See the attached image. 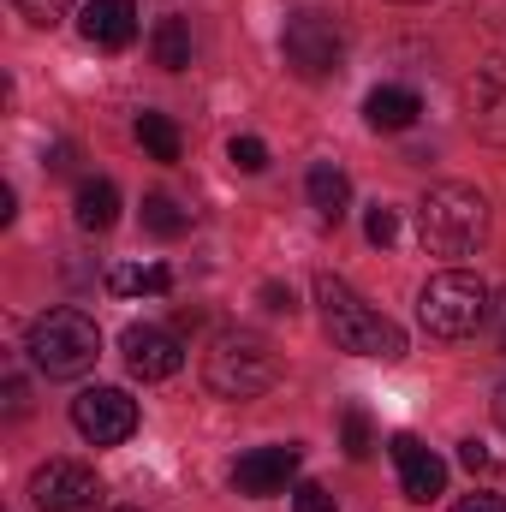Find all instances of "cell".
<instances>
[{
	"instance_id": "1",
	"label": "cell",
	"mask_w": 506,
	"mask_h": 512,
	"mask_svg": "<svg viewBox=\"0 0 506 512\" xmlns=\"http://www.w3.org/2000/svg\"><path fill=\"white\" fill-rule=\"evenodd\" d=\"M316 304H322V322H328V334H334L340 352L381 358V364H399L405 358V328L393 316H381L376 304H364L340 274H316Z\"/></svg>"
},
{
	"instance_id": "2",
	"label": "cell",
	"mask_w": 506,
	"mask_h": 512,
	"mask_svg": "<svg viewBox=\"0 0 506 512\" xmlns=\"http://www.w3.org/2000/svg\"><path fill=\"white\" fill-rule=\"evenodd\" d=\"M203 382H209V393L245 405V399H262L268 387L280 382V358L251 328H221L209 340V352H203Z\"/></svg>"
},
{
	"instance_id": "3",
	"label": "cell",
	"mask_w": 506,
	"mask_h": 512,
	"mask_svg": "<svg viewBox=\"0 0 506 512\" xmlns=\"http://www.w3.org/2000/svg\"><path fill=\"white\" fill-rule=\"evenodd\" d=\"M24 352H30V364H36L48 382H72V376H84V370L102 358V328H96L84 310L60 304V310H48V316L30 322Z\"/></svg>"
},
{
	"instance_id": "4",
	"label": "cell",
	"mask_w": 506,
	"mask_h": 512,
	"mask_svg": "<svg viewBox=\"0 0 506 512\" xmlns=\"http://www.w3.org/2000/svg\"><path fill=\"white\" fill-rule=\"evenodd\" d=\"M417 233L435 256H465L483 245L489 233V203L477 185H429L423 203H417Z\"/></svg>"
},
{
	"instance_id": "5",
	"label": "cell",
	"mask_w": 506,
	"mask_h": 512,
	"mask_svg": "<svg viewBox=\"0 0 506 512\" xmlns=\"http://www.w3.org/2000/svg\"><path fill=\"white\" fill-rule=\"evenodd\" d=\"M417 322L435 340H471L489 322V286L465 268H447L417 292Z\"/></svg>"
},
{
	"instance_id": "6",
	"label": "cell",
	"mask_w": 506,
	"mask_h": 512,
	"mask_svg": "<svg viewBox=\"0 0 506 512\" xmlns=\"http://www.w3.org/2000/svg\"><path fill=\"white\" fill-rule=\"evenodd\" d=\"M280 54H286V66L298 72V78H328V72H340V60H346V36H340V24L328 18V12H292L286 18V30H280Z\"/></svg>"
},
{
	"instance_id": "7",
	"label": "cell",
	"mask_w": 506,
	"mask_h": 512,
	"mask_svg": "<svg viewBox=\"0 0 506 512\" xmlns=\"http://www.w3.org/2000/svg\"><path fill=\"white\" fill-rule=\"evenodd\" d=\"M30 501H36V512H102L108 489H102V477L90 465L48 459V465L30 471Z\"/></svg>"
},
{
	"instance_id": "8",
	"label": "cell",
	"mask_w": 506,
	"mask_h": 512,
	"mask_svg": "<svg viewBox=\"0 0 506 512\" xmlns=\"http://www.w3.org/2000/svg\"><path fill=\"white\" fill-rule=\"evenodd\" d=\"M72 423H78V435L90 447H120L137 429V399L126 387H84L72 399Z\"/></svg>"
},
{
	"instance_id": "9",
	"label": "cell",
	"mask_w": 506,
	"mask_h": 512,
	"mask_svg": "<svg viewBox=\"0 0 506 512\" xmlns=\"http://www.w3.org/2000/svg\"><path fill=\"white\" fill-rule=\"evenodd\" d=\"M120 358H126V370L137 382H167V376L185 370L179 334L173 328H155V322H131L126 334H120Z\"/></svg>"
},
{
	"instance_id": "10",
	"label": "cell",
	"mask_w": 506,
	"mask_h": 512,
	"mask_svg": "<svg viewBox=\"0 0 506 512\" xmlns=\"http://www.w3.org/2000/svg\"><path fill=\"white\" fill-rule=\"evenodd\" d=\"M459 102H465V120L477 137H489V143H506V60H483L471 78H465V90H459Z\"/></svg>"
},
{
	"instance_id": "11",
	"label": "cell",
	"mask_w": 506,
	"mask_h": 512,
	"mask_svg": "<svg viewBox=\"0 0 506 512\" xmlns=\"http://www.w3.org/2000/svg\"><path fill=\"white\" fill-rule=\"evenodd\" d=\"M298 465H304V453H298L292 441H280V447H256V453H245V459L233 465V489L251 495V501H268V495H280V489L298 477Z\"/></svg>"
},
{
	"instance_id": "12",
	"label": "cell",
	"mask_w": 506,
	"mask_h": 512,
	"mask_svg": "<svg viewBox=\"0 0 506 512\" xmlns=\"http://www.w3.org/2000/svg\"><path fill=\"white\" fill-rule=\"evenodd\" d=\"M387 453H393V465H399V489H405V501H435V495H447V465H441L417 435H393Z\"/></svg>"
},
{
	"instance_id": "13",
	"label": "cell",
	"mask_w": 506,
	"mask_h": 512,
	"mask_svg": "<svg viewBox=\"0 0 506 512\" xmlns=\"http://www.w3.org/2000/svg\"><path fill=\"white\" fill-rule=\"evenodd\" d=\"M78 30H84L90 48H131V36H137V6H131V0H84Z\"/></svg>"
},
{
	"instance_id": "14",
	"label": "cell",
	"mask_w": 506,
	"mask_h": 512,
	"mask_svg": "<svg viewBox=\"0 0 506 512\" xmlns=\"http://www.w3.org/2000/svg\"><path fill=\"white\" fill-rule=\"evenodd\" d=\"M417 114H423V102L405 84H381V90H370V102H364V126L370 131H405V126H417Z\"/></svg>"
},
{
	"instance_id": "15",
	"label": "cell",
	"mask_w": 506,
	"mask_h": 512,
	"mask_svg": "<svg viewBox=\"0 0 506 512\" xmlns=\"http://www.w3.org/2000/svg\"><path fill=\"white\" fill-rule=\"evenodd\" d=\"M72 215H78L84 233H108L120 221V185L114 179H84L78 197H72Z\"/></svg>"
},
{
	"instance_id": "16",
	"label": "cell",
	"mask_w": 506,
	"mask_h": 512,
	"mask_svg": "<svg viewBox=\"0 0 506 512\" xmlns=\"http://www.w3.org/2000/svg\"><path fill=\"white\" fill-rule=\"evenodd\" d=\"M304 191H310V209H316L322 221H340V215H346V203H352V179H346L334 161H316V167H310V179H304Z\"/></svg>"
},
{
	"instance_id": "17",
	"label": "cell",
	"mask_w": 506,
	"mask_h": 512,
	"mask_svg": "<svg viewBox=\"0 0 506 512\" xmlns=\"http://www.w3.org/2000/svg\"><path fill=\"white\" fill-rule=\"evenodd\" d=\"M137 143H143V155H149V161H179V149H185L179 126H173L167 114H155V108H143V114H137Z\"/></svg>"
},
{
	"instance_id": "18",
	"label": "cell",
	"mask_w": 506,
	"mask_h": 512,
	"mask_svg": "<svg viewBox=\"0 0 506 512\" xmlns=\"http://www.w3.org/2000/svg\"><path fill=\"white\" fill-rule=\"evenodd\" d=\"M155 66L161 72H185L191 66V24L185 18H161L155 24Z\"/></svg>"
},
{
	"instance_id": "19",
	"label": "cell",
	"mask_w": 506,
	"mask_h": 512,
	"mask_svg": "<svg viewBox=\"0 0 506 512\" xmlns=\"http://www.w3.org/2000/svg\"><path fill=\"white\" fill-rule=\"evenodd\" d=\"M143 227H149L155 239H179V233L191 227V215H185L173 197H143Z\"/></svg>"
},
{
	"instance_id": "20",
	"label": "cell",
	"mask_w": 506,
	"mask_h": 512,
	"mask_svg": "<svg viewBox=\"0 0 506 512\" xmlns=\"http://www.w3.org/2000/svg\"><path fill=\"white\" fill-rule=\"evenodd\" d=\"M376 453V429H370V417L352 405L346 411V459H370Z\"/></svg>"
},
{
	"instance_id": "21",
	"label": "cell",
	"mask_w": 506,
	"mask_h": 512,
	"mask_svg": "<svg viewBox=\"0 0 506 512\" xmlns=\"http://www.w3.org/2000/svg\"><path fill=\"white\" fill-rule=\"evenodd\" d=\"M227 161H233L239 173H262V167H268V143H262V137H233V143H227Z\"/></svg>"
},
{
	"instance_id": "22",
	"label": "cell",
	"mask_w": 506,
	"mask_h": 512,
	"mask_svg": "<svg viewBox=\"0 0 506 512\" xmlns=\"http://www.w3.org/2000/svg\"><path fill=\"white\" fill-rule=\"evenodd\" d=\"M364 239H370V245H393V239H399V215H393L387 203H376V209L364 215Z\"/></svg>"
},
{
	"instance_id": "23",
	"label": "cell",
	"mask_w": 506,
	"mask_h": 512,
	"mask_svg": "<svg viewBox=\"0 0 506 512\" xmlns=\"http://www.w3.org/2000/svg\"><path fill=\"white\" fill-rule=\"evenodd\" d=\"M12 6H18L30 24H60V18L72 12V0H12Z\"/></svg>"
},
{
	"instance_id": "24",
	"label": "cell",
	"mask_w": 506,
	"mask_h": 512,
	"mask_svg": "<svg viewBox=\"0 0 506 512\" xmlns=\"http://www.w3.org/2000/svg\"><path fill=\"white\" fill-rule=\"evenodd\" d=\"M292 512H340V507H334V495L322 483H298L292 489Z\"/></svg>"
},
{
	"instance_id": "25",
	"label": "cell",
	"mask_w": 506,
	"mask_h": 512,
	"mask_svg": "<svg viewBox=\"0 0 506 512\" xmlns=\"http://www.w3.org/2000/svg\"><path fill=\"white\" fill-rule=\"evenodd\" d=\"M137 292H149V298L173 292V268H167V262H149V268H137Z\"/></svg>"
},
{
	"instance_id": "26",
	"label": "cell",
	"mask_w": 506,
	"mask_h": 512,
	"mask_svg": "<svg viewBox=\"0 0 506 512\" xmlns=\"http://www.w3.org/2000/svg\"><path fill=\"white\" fill-rule=\"evenodd\" d=\"M262 310H268V316H292V310H298V298H292V286H280V280H268V286H262Z\"/></svg>"
},
{
	"instance_id": "27",
	"label": "cell",
	"mask_w": 506,
	"mask_h": 512,
	"mask_svg": "<svg viewBox=\"0 0 506 512\" xmlns=\"http://www.w3.org/2000/svg\"><path fill=\"white\" fill-rule=\"evenodd\" d=\"M459 465H465V471H495V453H489L483 441H459Z\"/></svg>"
},
{
	"instance_id": "28",
	"label": "cell",
	"mask_w": 506,
	"mask_h": 512,
	"mask_svg": "<svg viewBox=\"0 0 506 512\" xmlns=\"http://www.w3.org/2000/svg\"><path fill=\"white\" fill-rule=\"evenodd\" d=\"M6 411H12V417H24V411H30V387L18 382V376H6Z\"/></svg>"
},
{
	"instance_id": "29",
	"label": "cell",
	"mask_w": 506,
	"mask_h": 512,
	"mask_svg": "<svg viewBox=\"0 0 506 512\" xmlns=\"http://www.w3.org/2000/svg\"><path fill=\"white\" fill-rule=\"evenodd\" d=\"M453 512H506V501H501V495H465Z\"/></svg>"
},
{
	"instance_id": "30",
	"label": "cell",
	"mask_w": 506,
	"mask_h": 512,
	"mask_svg": "<svg viewBox=\"0 0 506 512\" xmlns=\"http://www.w3.org/2000/svg\"><path fill=\"white\" fill-rule=\"evenodd\" d=\"M495 340H501V352H506V292L495 298Z\"/></svg>"
},
{
	"instance_id": "31",
	"label": "cell",
	"mask_w": 506,
	"mask_h": 512,
	"mask_svg": "<svg viewBox=\"0 0 506 512\" xmlns=\"http://www.w3.org/2000/svg\"><path fill=\"white\" fill-rule=\"evenodd\" d=\"M489 411H495V423H501V429H506V382L495 387V399H489Z\"/></svg>"
}]
</instances>
